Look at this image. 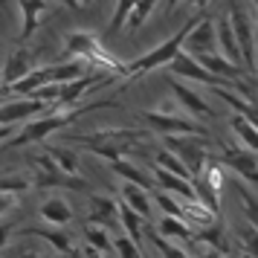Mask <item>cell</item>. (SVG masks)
Here are the masks:
<instances>
[{
    "instance_id": "cell-1",
    "label": "cell",
    "mask_w": 258,
    "mask_h": 258,
    "mask_svg": "<svg viewBox=\"0 0 258 258\" xmlns=\"http://www.w3.org/2000/svg\"><path fill=\"white\" fill-rule=\"evenodd\" d=\"M102 107H116V102L105 99V102H93V105H76V107H67V110H49L47 116L29 119L24 128H21V131L12 137V140L6 142V148H21V145H29V142H44L49 134H55V131L67 128V125H73L79 116L90 113V110H102Z\"/></svg>"
},
{
    "instance_id": "cell-2",
    "label": "cell",
    "mask_w": 258,
    "mask_h": 258,
    "mask_svg": "<svg viewBox=\"0 0 258 258\" xmlns=\"http://www.w3.org/2000/svg\"><path fill=\"white\" fill-rule=\"evenodd\" d=\"M200 21H186V24L177 29L171 38H165L163 44H157L154 49H148L145 55H140L137 61H131L128 67H125V73H122V79L125 82H131V79H140V76H145V73H154V70H160V67H168L171 61L183 52V47H186V38L191 35V29L198 26Z\"/></svg>"
},
{
    "instance_id": "cell-3",
    "label": "cell",
    "mask_w": 258,
    "mask_h": 258,
    "mask_svg": "<svg viewBox=\"0 0 258 258\" xmlns=\"http://www.w3.org/2000/svg\"><path fill=\"white\" fill-rule=\"evenodd\" d=\"M148 140V131L140 128H116V131H96V134H84V137H73L70 142H79L82 148H87L96 157H105L107 163L116 160V157H125L131 148H137L140 142Z\"/></svg>"
},
{
    "instance_id": "cell-4",
    "label": "cell",
    "mask_w": 258,
    "mask_h": 258,
    "mask_svg": "<svg viewBox=\"0 0 258 258\" xmlns=\"http://www.w3.org/2000/svg\"><path fill=\"white\" fill-rule=\"evenodd\" d=\"M64 52H67V58H82L87 64H96L99 70L113 73L119 79L125 73V67L119 61H113V55H107L105 47H102V41L93 32H82V29L79 32H70V35L64 38Z\"/></svg>"
},
{
    "instance_id": "cell-5",
    "label": "cell",
    "mask_w": 258,
    "mask_h": 258,
    "mask_svg": "<svg viewBox=\"0 0 258 258\" xmlns=\"http://www.w3.org/2000/svg\"><path fill=\"white\" fill-rule=\"evenodd\" d=\"M142 119H148L154 131H160L163 137H206V128L195 122L188 113H177L171 107H151L145 110Z\"/></svg>"
},
{
    "instance_id": "cell-6",
    "label": "cell",
    "mask_w": 258,
    "mask_h": 258,
    "mask_svg": "<svg viewBox=\"0 0 258 258\" xmlns=\"http://www.w3.org/2000/svg\"><path fill=\"white\" fill-rule=\"evenodd\" d=\"M229 24L235 29V38H238V47H241V55H244V64L249 73H258V26L249 21L246 9H241L238 3L229 6Z\"/></svg>"
},
{
    "instance_id": "cell-7",
    "label": "cell",
    "mask_w": 258,
    "mask_h": 258,
    "mask_svg": "<svg viewBox=\"0 0 258 258\" xmlns=\"http://www.w3.org/2000/svg\"><path fill=\"white\" fill-rule=\"evenodd\" d=\"M32 171H35L32 183H35L38 191L41 188H76V191L87 188V183H84L82 177H73L64 168H58V163L49 154H38L35 160H32Z\"/></svg>"
},
{
    "instance_id": "cell-8",
    "label": "cell",
    "mask_w": 258,
    "mask_h": 258,
    "mask_svg": "<svg viewBox=\"0 0 258 258\" xmlns=\"http://www.w3.org/2000/svg\"><path fill=\"white\" fill-rule=\"evenodd\" d=\"M163 142H165V148H171V151L188 165V171H191L195 180L206 171V165H209L206 137H165Z\"/></svg>"
},
{
    "instance_id": "cell-9",
    "label": "cell",
    "mask_w": 258,
    "mask_h": 258,
    "mask_svg": "<svg viewBox=\"0 0 258 258\" xmlns=\"http://www.w3.org/2000/svg\"><path fill=\"white\" fill-rule=\"evenodd\" d=\"M223 168H229L232 174H238V180L249 183L252 188H258V154H252L249 148L238 145V148H223L221 154Z\"/></svg>"
},
{
    "instance_id": "cell-10",
    "label": "cell",
    "mask_w": 258,
    "mask_h": 258,
    "mask_svg": "<svg viewBox=\"0 0 258 258\" xmlns=\"http://www.w3.org/2000/svg\"><path fill=\"white\" fill-rule=\"evenodd\" d=\"M168 73L174 76V79H188V82H200V84H209V87H226L229 82H223V79H218L215 73H209L203 64H200L195 55H188V52H180L171 64H168ZM232 87V84H229Z\"/></svg>"
},
{
    "instance_id": "cell-11",
    "label": "cell",
    "mask_w": 258,
    "mask_h": 258,
    "mask_svg": "<svg viewBox=\"0 0 258 258\" xmlns=\"http://www.w3.org/2000/svg\"><path fill=\"white\" fill-rule=\"evenodd\" d=\"M168 90H171V96H174V102L183 107L191 119H209V116H215V110H212V105L203 99V93H198L195 87L183 84L180 79H171V82H168Z\"/></svg>"
},
{
    "instance_id": "cell-12",
    "label": "cell",
    "mask_w": 258,
    "mask_h": 258,
    "mask_svg": "<svg viewBox=\"0 0 258 258\" xmlns=\"http://www.w3.org/2000/svg\"><path fill=\"white\" fill-rule=\"evenodd\" d=\"M183 52L195 55V58H203V55L218 52V24H215L212 18H203V21L191 29V35L186 38Z\"/></svg>"
},
{
    "instance_id": "cell-13",
    "label": "cell",
    "mask_w": 258,
    "mask_h": 258,
    "mask_svg": "<svg viewBox=\"0 0 258 258\" xmlns=\"http://www.w3.org/2000/svg\"><path fill=\"white\" fill-rule=\"evenodd\" d=\"M151 174H154V180H157V186L165 188V191H171L174 198L186 200V203H200L195 180H188V177H180V174H171L168 168H163V165H157V163L151 165Z\"/></svg>"
},
{
    "instance_id": "cell-14",
    "label": "cell",
    "mask_w": 258,
    "mask_h": 258,
    "mask_svg": "<svg viewBox=\"0 0 258 258\" xmlns=\"http://www.w3.org/2000/svg\"><path fill=\"white\" fill-rule=\"evenodd\" d=\"M47 102H41V99H32V96H26V99H9V102H3V125H18V122H29V119H35L38 113H44L47 110Z\"/></svg>"
},
{
    "instance_id": "cell-15",
    "label": "cell",
    "mask_w": 258,
    "mask_h": 258,
    "mask_svg": "<svg viewBox=\"0 0 258 258\" xmlns=\"http://www.w3.org/2000/svg\"><path fill=\"white\" fill-rule=\"evenodd\" d=\"M35 70V55L29 49H15L9 52V58L3 61V87L9 90L18 82H24L29 73Z\"/></svg>"
},
{
    "instance_id": "cell-16",
    "label": "cell",
    "mask_w": 258,
    "mask_h": 258,
    "mask_svg": "<svg viewBox=\"0 0 258 258\" xmlns=\"http://www.w3.org/2000/svg\"><path fill=\"white\" fill-rule=\"evenodd\" d=\"M15 3L21 9V32H18V41H26L41 26V18L49 12V3L47 0H15Z\"/></svg>"
},
{
    "instance_id": "cell-17",
    "label": "cell",
    "mask_w": 258,
    "mask_h": 258,
    "mask_svg": "<svg viewBox=\"0 0 258 258\" xmlns=\"http://www.w3.org/2000/svg\"><path fill=\"white\" fill-rule=\"evenodd\" d=\"M38 215H41V221L47 223V226H58V229L67 226V223H73V218H76L73 206L61 198V195H52V198L44 200V203L38 206Z\"/></svg>"
},
{
    "instance_id": "cell-18",
    "label": "cell",
    "mask_w": 258,
    "mask_h": 258,
    "mask_svg": "<svg viewBox=\"0 0 258 258\" xmlns=\"http://www.w3.org/2000/svg\"><path fill=\"white\" fill-rule=\"evenodd\" d=\"M107 165H110V171H113L122 183H134V186H142V188H157L154 174L142 171L140 165H134L128 157H116V160H110Z\"/></svg>"
},
{
    "instance_id": "cell-19",
    "label": "cell",
    "mask_w": 258,
    "mask_h": 258,
    "mask_svg": "<svg viewBox=\"0 0 258 258\" xmlns=\"http://www.w3.org/2000/svg\"><path fill=\"white\" fill-rule=\"evenodd\" d=\"M157 232L165 235L168 241H180V244H198V229L191 226L188 221L183 218H171V215H163L160 221H157Z\"/></svg>"
},
{
    "instance_id": "cell-20",
    "label": "cell",
    "mask_w": 258,
    "mask_h": 258,
    "mask_svg": "<svg viewBox=\"0 0 258 258\" xmlns=\"http://www.w3.org/2000/svg\"><path fill=\"white\" fill-rule=\"evenodd\" d=\"M90 223L96 226H105V229H113L119 223V203L113 198H102V195H93L90 198Z\"/></svg>"
},
{
    "instance_id": "cell-21",
    "label": "cell",
    "mask_w": 258,
    "mask_h": 258,
    "mask_svg": "<svg viewBox=\"0 0 258 258\" xmlns=\"http://www.w3.org/2000/svg\"><path fill=\"white\" fill-rule=\"evenodd\" d=\"M218 52H221L223 58H229L232 64H244V55H241V47H238V38H235V29L229 24V18H221L218 21Z\"/></svg>"
},
{
    "instance_id": "cell-22",
    "label": "cell",
    "mask_w": 258,
    "mask_h": 258,
    "mask_svg": "<svg viewBox=\"0 0 258 258\" xmlns=\"http://www.w3.org/2000/svg\"><path fill=\"white\" fill-rule=\"evenodd\" d=\"M198 229V244H203L206 249H218L223 255H229V238H226V229H223V223L215 218L212 223L206 226H195Z\"/></svg>"
},
{
    "instance_id": "cell-23",
    "label": "cell",
    "mask_w": 258,
    "mask_h": 258,
    "mask_svg": "<svg viewBox=\"0 0 258 258\" xmlns=\"http://www.w3.org/2000/svg\"><path fill=\"white\" fill-rule=\"evenodd\" d=\"M119 198L125 200L131 209L140 212L142 218H148V215H151V209L157 206V203H154V195H148V188L134 186V183H122V186H119Z\"/></svg>"
},
{
    "instance_id": "cell-24",
    "label": "cell",
    "mask_w": 258,
    "mask_h": 258,
    "mask_svg": "<svg viewBox=\"0 0 258 258\" xmlns=\"http://www.w3.org/2000/svg\"><path fill=\"white\" fill-rule=\"evenodd\" d=\"M119 226H122V232L128 235V238H134L140 244L142 232H145V218L137 209H131L125 200H119Z\"/></svg>"
},
{
    "instance_id": "cell-25",
    "label": "cell",
    "mask_w": 258,
    "mask_h": 258,
    "mask_svg": "<svg viewBox=\"0 0 258 258\" xmlns=\"http://www.w3.org/2000/svg\"><path fill=\"white\" fill-rule=\"evenodd\" d=\"M229 128H232V134L241 140V145L244 148H249L252 154H258V125H252L246 116H241V113H235L232 119H229Z\"/></svg>"
},
{
    "instance_id": "cell-26",
    "label": "cell",
    "mask_w": 258,
    "mask_h": 258,
    "mask_svg": "<svg viewBox=\"0 0 258 258\" xmlns=\"http://www.w3.org/2000/svg\"><path fill=\"white\" fill-rule=\"evenodd\" d=\"M154 195V203L160 206V212H165V215H171V218H183V221H188V212H186V200H180V198H174L171 191H165V188H154L151 191Z\"/></svg>"
},
{
    "instance_id": "cell-27",
    "label": "cell",
    "mask_w": 258,
    "mask_h": 258,
    "mask_svg": "<svg viewBox=\"0 0 258 258\" xmlns=\"http://www.w3.org/2000/svg\"><path fill=\"white\" fill-rule=\"evenodd\" d=\"M84 246H93L105 255H113V232L105 229V226H96V223H87L84 229Z\"/></svg>"
},
{
    "instance_id": "cell-28",
    "label": "cell",
    "mask_w": 258,
    "mask_h": 258,
    "mask_svg": "<svg viewBox=\"0 0 258 258\" xmlns=\"http://www.w3.org/2000/svg\"><path fill=\"white\" fill-rule=\"evenodd\" d=\"M35 235H41V238H44V241H47V244L52 246L55 252H58V255H73V252H76V246H73V238H70L67 232H61L58 226H49V229H38Z\"/></svg>"
},
{
    "instance_id": "cell-29",
    "label": "cell",
    "mask_w": 258,
    "mask_h": 258,
    "mask_svg": "<svg viewBox=\"0 0 258 258\" xmlns=\"http://www.w3.org/2000/svg\"><path fill=\"white\" fill-rule=\"evenodd\" d=\"M235 191H238V198H241L246 223L258 226V191H252V186H249V183H244V180H238V188H235Z\"/></svg>"
},
{
    "instance_id": "cell-30",
    "label": "cell",
    "mask_w": 258,
    "mask_h": 258,
    "mask_svg": "<svg viewBox=\"0 0 258 258\" xmlns=\"http://www.w3.org/2000/svg\"><path fill=\"white\" fill-rule=\"evenodd\" d=\"M134 9H137V0H116L113 15H110V26H107V35H116L122 26H128Z\"/></svg>"
},
{
    "instance_id": "cell-31",
    "label": "cell",
    "mask_w": 258,
    "mask_h": 258,
    "mask_svg": "<svg viewBox=\"0 0 258 258\" xmlns=\"http://www.w3.org/2000/svg\"><path fill=\"white\" fill-rule=\"evenodd\" d=\"M47 154L58 163V168H64L67 174L79 177V154L73 151V148H67V145H55V148H47Z\"/></svg>"
},
{
    "instance_id": "cell-32",
    "label": "cell",
    "mask_w": 258,
    "mask_h": 258,
    "mask_svg": "<svg viewBox=\"0 0 258 258\" xmlns=\"http://www.w3.org/2000/svg\"><path fill=\"white\" fill-rule=\"evenodd\" d=\"M154 163L163 165V168H168L171 174H180V177H188V180H195V177H191V171H188V165L183 163V160H180V157H177L171 148H160V151H157V157H154Z\"/></svg>"
},
{
    "instance_id": "cell-33",
    "label": "cell",
    "mask_w": 258,
    "mask_h": 258,
    "mask_svg": "<svg viewBox=\"0 0 258 258\" xmlns=\"http://www.w3.org/2000/svg\"><path fill=\"white\" fill-rule=\"evenodd\" d=\"M148 238H151V244H154V249H157V252H160V255L163 258H191L186 252V249H183V246H177L174 241H168V238H165V235H148Z\"/></svg>"
},
{
    "instance_id": "cell-34",
    "label": "cell",
    "mask_w": 258,
    "mask_h": 258,
    "mask_svg": "<svg viewBox=\"0 0 258 258\" xmlns=\"http://www.w3.org/2000/svg\"><path fill=\"white\" fill-rule=\"evenodd\" d=\"M113 258H142V249L140 244L128 238V235H113Z\"/></svg>"
},
{
    "instance_id": "cell-35",
    "label": "cell",
    "mask_w": 258,
    "mask_h": 258,
    "mask_svg": "<svg viewBox=\"0 0 258 258\" xmlns=\"http://www.w3.org/2000/svg\"><path fill=\"white\" fill-rule=\"evenodd\" d=\"M238 238H241V249L244 252H249L252 258H258V226H252V223H241L238 226Z\"/></svg>"
},
{
    "instance_id": "cell-36",
    "label": "cell",
    "mask_w": 258,
    "mask_h": 258,
    "mask_svg": "<svg viewBox=\"0 0 258 258\" xmlns=\"http://www.w3.org/2000/svg\"><path fill=\"white\" fill-rule=\"evenodd\" d=\"M157 3H160V0H137V9H134V15H131V21H128L131 32H137V29L148 21V15L157 9Z\"/></svg>"
},
{
    "instance_id": "cell-37",
    "label": "cell",
    "mask_w": 258,
    "mask_h": 258,
    "mask_svg": "<svg viewBox=\"0 0 258 258\" xmlns=\"http://www.w3.org/2000/svg\"><path fill=\"white\" fill-rule=\"evenodd\" d=\"M26 188H35V183L26 180V177H21V174H6L3 177V191L18 195V191H26Z\"/></svg>"
},
{
    "instance_id": "cell-38",
    "label": "cell",
    "mask_w": 258,
    "mask_h": 258,
    "mask_svg": "<svg viewBox=\"0 0 258 258\" xmlns=\"http://www.w3.org/2000/svg\"><path fill=\"white\" fill-rule=\"evenodd\" d=\"M84 258H110V255H105V252H99V249H93V246H84V252H82Z\"/></svg>"
},
{
    "instance_id": "cell-39",
    "label": "cell",
    "mask_w": 258,
    "mask_h": 258,
    "mask_svg": "<svg viewBox=\"0 0 258 258\" xmlns=\"http://www.w3.org/2000/svg\"><path fill=\"white\" fill-rule=\"evenodd\" d=\"M67 6H73V9H87L90 6V0H64Z\"/></svg>"
},
{
    "instance_id": "cell-40",
    "label": "cell",
    "mask_w": 258,
    "mask_h": 258,
    "mask_svg": "<svg viewBox=\"0 0 258 258\" xmlns=\"http://www.w3.org/2000/svg\"><path fill=\"white\" fill-rule=\"evenodd\" d=\"M209 3H212V0H188V6H191V9H206Z\"/></svg>"
},
{
    "instance_id": "cell-41",
    "label": "cell",
    "mask_w": 258,
    "mask_h": 258,
    "mask_svg": "<svg viewBox=\"0 0 258 258\" xmlns=\"http://www.w3.org/2000/svg\"><path fill=\"white\" fill-rule=\"evenodd\" d=\"M200 258H223V252H218V249H203Z\"/></svg>"
},
{
    "instance_id": "cell-42",
    "label": "cell",
    "mask_w": 258,
    "mask_h": 258,
    "mask_svg": "<svg viewBox=\"0 0 258 258\" xmlns=\"http://www.w3.org/2000/svg\"><path fill=\"white\" fill-rule=\"evenodd\" d=\"M15 258H41V255H35V252H24V255H15Z\"/></svg>"
},
{
    "instance_id": "cell-43",
    "label": "cell",
    "mask_w": 258,
    "mask_h": 258,
    "mask_svg": "<svg viewBox=\"0 0 258 258\" xmlns=\"http://www.w3.org/2000/svg\"><path fill=\"white\" fill-rule=\"evenodd\" d=\"M177 3H180V0H165V6H168V9H174Z\"/></svg>"
},
{
    "instance_id": "cell-44",
    "label": "cell",
    "mask_w": 258,
    "mask_h": 258,
    "mask_svg": "<svg viewBox=\"0 0 258 258\" xmlns=\"http://www.w3.org/2000/svg\"><path fill=\"white\" fill-rule=\"evenodd\" d=\"M223 258H241V255H235V252H229V255H223Z\"/></svg>"
},
{
    "instance_id": "cell-45",
    "label": "cell",
    "mask_w": 258,
    "mask_h": 258,
    "mask_svg": "<svg viewBox=\"0 0 258 258\" xmlns=\"http://www.w3.org/2000/svg\"><path fill=\"white\" fill-rule=\"evenodd\" d=\"M241 258H252V255H249V252H241Z\"/></svg>"
},
{
    "instance_id": "cell-46",
    "label": "cell",
    "mask_w": 258,
    "mask_h": 258,
    "mask_svg": "<svg viewBox=\"0 0 258 258\" xmlns=\"http://www.w3.org/2000/svg\"><path fill=\"white\" fill-rule=\"evenodd\" d=\"M255 26H258V6H255Z\"/></svg>"
},
{
    "instance_id": "cell-47",
    "label": "cell",
    "mask_w": 258,
    "mask_h": 258,
    "mask_svg": "<svg viewBox=\"0 0 258 258\" xmlns=\"http://www.w3.org/2000/svg\"><path fill=\"white\" fill-rule=\"evenodd\" d=\"M252 3H255V6H258V0H252Z\"/></svg>"
}]
</instances>
